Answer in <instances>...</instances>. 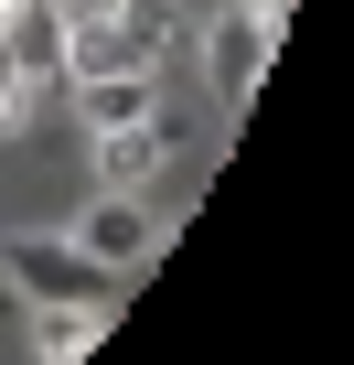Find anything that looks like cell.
<instances>
[{
	"label": "cell",
	"instance_id": "6da1fadb",
	"mask_svg": "<svg viewBox=\"0 0 354 365\" xmlns=\"http://www.w3.org/2000/svg\"><path fill=\"white\" fill-rule=\"evenodd\" d=\"M172 54V0H108L97 22L65 33V76H150Z\"/></svg>",
	"mask_w": 354,
	"mask_h": 365
},
{
	"label": "cell",
	"instance_id": "7a4b0ae2",
	"mask_svg": "<svg viewBox=\"0 0 354 365\" xmlns=\"http://www.w3.org/2000/svg\"><path fill=\"white\" fill-rule=\"evenodd\" d=\"M0 269L22 279V301H33V312H54V301L108 312V301H118V269H97L76 237H0Z\"/></svg>",
	"mask_w": 354,
	"mask_h": 365
},
{
	"label": "cell",
	"instance_id": "3957f363",
	"mask_svg": "<svg viewBox=\"0 0 354 365\" xmlns=\"http://www.w3.org/2000/svg\"><path fill=\"white\" fill-rule=\"evenodd\" d=\"M65 11H54V0H0V65H11L22 86H54L65 76Z\"/></svg>",
	"mask_w": 354,
	"mask_h": 365
},
{
	"label": "cell",
	"instance_id": "277c9868",
	"mask_svg": "<svg viewBox=\"0 0 354 365\" xmlns=\"http://www.w3.org/2000/svg\"><path fill=\"white\" fill-rule=\"evenodd\" d=\"M76 247L97 258V269H140L161 237H150V215H140V194H97L86 215H76Z\"/></svg>",
	"mask_w": 354,
	"mask_h": 365
},
{
	"label": "cell",
	"instance_id": "5b68a950",
	"mask_svg": "<svg viewBox=\"0 0 354 365\" xmlns=\"http://www.w3.org/2000/svg\"><path fill=\"white\" fill-rule=\"evenodd\" d=\"M269 54H279V22H258V11H226V22H215V43H204V65H215V86H226V97H247V86L269 76Z\"/></svg>",
	"mask_w": 354,
	"mask_h": 365
},
{
	"label": "cell",
	"instance_id": "8992f818",
	"mask_svg": "<svg viewBox=\"0 0 354 365\" xmlns=\"http://www.w3.org/2000/svg\"><path fill=\"white\" fill-rule=\"evenodd\" d=\"M161 150H172L161 108H150V118H129V129H97V182H108V194H140V182L161 172Z\"/></svg>",
	"mask_w": 354,
	"mask_h": 365
},
{
	"label": "cell",
	"instance_id": "52a82bcc",
	"mask_svg": "<svg viewBox=\"0 0 354 365\" xmlns=\"http://www.w3.org/2000/svg\"><path fill=\"white\" fill-rule=\"evenodd\" d=\"M76 108H86V129H129V118H150L161 97H150V76H86Z\"/></svg>",
	"mask_w": 354,
	"mask_h": 365
},
{
	"label": "cell",
	"instance_id": "ba28073f",
	"mask_svg": "<svg viewBox=\"0 0 354 365\" xmlns=\"http://www.w3.org/2000/svg\"><path fill=\"white\" fill-rule=\"evenodd\" d=\"M97 344V312H76V301H54V312H33V354L43 365H76Z\"/></svg>",
	"mask_w": 354,
	"mask_h": 365
},
{
	"label": "cell",
	"instance_id": "9c48e42d",
	"mask_svg": "<svg viewBox=\"0 0 354 365\" xmlns=\"http://www.w3.org/2000/svg\"><path fill=\"white\" fill-rule=\"evenodd\" d=\"M22 108H33V86H22L11 65H0V129H22Z\"/></svg>",
	"mask_w": 354,
	"mask_h": 365
},
{
	"label": "cell",
	"instance_id": "30bf717a",
	"mask_svg": "<svg viewBox=\"0 0 354 365\" xmlns=\"http://www.w3.org/2000/svg\"><path fill=\"white\" fill-rule=\"evenodd\" d=\"M247 11H258V22H290V11H301V0H247Z\"/></svg>",
	"mask_w": 354,
	"mask_h": 365
}]
</instances>
